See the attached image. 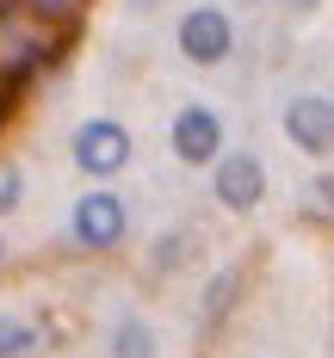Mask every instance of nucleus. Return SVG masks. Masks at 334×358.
Returning a JSON list of instances; mask_svg holds the SVG:
<instances>
[{"mask_svg": "<svg viewBox=\"0 0 334 358\" xmlns=\"http://www.w3.org/2000/svg\"><path fill=\"white\" fill-rule=\"evenodd\" d=\"M303 198H309V204H303V210L316 216V222H334V179H316V185H309V192H303Z\"/></svg>", "mask_w": 334, "mask_h": 358, "instance_id": "11", "label": "nucleus"}, {"mask_svg": "<svg viewBox=\"0 0 334 358\" xmlns=\"http://www.w3.org/2000/svg\"><path fill=\"white\" fill-rule=\"evenodd\" d=\"M0 266H6V241H0Z\"/></svg>", "mask_w": 334, "mask_h": 358, "instance_id": "15", "label": "nucleus"}, {"mask_svg": "<svg viewBox=\"0 0 334 358\" xmlns=\"http://www.w3.org/2000/svg\"><path fill=\"white\" fill-rule=\"evenodd\" d=\"M25 352H37V327L0 315V358H25Z\"/></svg>", "mask_w": 334, "mask_h": 358, "instance_id": "10", "label": "nucleus"}, {"mask_svg": "<svg viewBox=\"0 0 334 358\" xmlns=\"http://www.w3.org/2000/svg\"><path fill=\"white\" fill-rule=\"evenodd\" d=\"M285 136L303 155H328L334 148V99H291L285 106Z\"/></svg>", "mask_w": 334, "mask_h": 358, "instance_id": "6", "label": "nucleus"}, {"mask_svg": "<svg viewBox=\"0 0 334 358\" xmlns=\"http://www.w3.org/2000/svg\"><path fill=\"white\" fill-rule=\"evenodd\" d=\"M19 6H25V19L50 25V31H74L87 19V0H19Z\"/></svg>", "mask_w": 334, "mask_h": 358, "instance_id": "8", "label": "nucleus"}, {"mask_svg": "<svg viewBox=\"0 0 334 358\" xmlns=\"http://www.w3.org/2000/svg\"><path fill=\"white\" fill-rule=\"evenodd\" d=\"M74 161H81V173H118L124 161H130V130L124 124H111V117H93V124H81V136H74Z\"/></svg>", "mask_w": 334, "mask_h": 358, "instance_id": "2", "label": "nucleus"}, {"mask_svg": "<svg viewBox=\"0 0 334 358\" xmlns=\"http://www.w3.org/2000/svg\"><path fill=\"white\" fill-rule=\"evenodd\" d=\"M6 111H13V87L0 80V124H6Z\"/></svg>", "mask_w": 334, "mask_h": 358, "instance_id": "14", "label": "nucleus"}, {"mask_svg": "<svg viewBox=\"0 0 334 358\" xmlns=\"http://www.w3.org/2000/svg\"><path fill=\"white\" fill-rule=\"evenodd\" d=\"M19 204V167H0V210Z\"/></svg>", "mask_w": 334, "mask_h": 358, "instance_id": "13", "label": "nucleus"}, {"mask_svg": "<svg viewBox=\"0 0 334 358\" xmlns=\"http://www.w3.org/2000/svg\"><path fill=\"white\" fill-rule=\"evenodd\" d=\"M297 6H309V0H297Z\"/></svg>", "mask_w": 334, "mask_h": 358, "instance_id": "16", "label": "nucleus"}, {"mask_svg": "<svg viewBox=\"0 0 334 358\" xmlns=\"http://www.w3.org/2000/svg\"><path fill=\"white\" fill-rule=\"evenodd\" d=\"M229 43H235V31H229V13H217V6H192V13L180 19V50H186V62L211 69V62L229 56Z\"/></svg>", "mask_w": 334, "mask_h": 358, "instance_id": "3", "label": "nucleus"}, {"mask_svg": "<svg viewBox=\"0 0 334 358\" xmlns=\"http://www.w3.org/2000/svg\"><path fill=\"white\" fill-rule=\"evenodd\" d=\"M217 148H223V124H217V111L186 106L180 117H174V155H180L186 167H204V161H217Z\"/></svg>", "mask_w": 334, "mask_h": 358, "instance_id": "5", "label": "nucleus"}, {"mask_svg": "<svg viewBox=\"0 0 334 358\" xmlns=\"http://www.w3.org/2000/svg\"><path fill=\"white\" fill-rule=\"evenodd\" d=\"M260 192H266V173H260L254 155H229V161H217V198L229 204V210H254Z\"/></svg>", "mask_w": 334, "mask_h": 358, "instance_id": "7", "label": "nucleus"}, {"mask_svg": "<svg viewBox=\"0 0 334 358\" xmlns=\"http://www.w3.org/2000/svg\"><path fill=\"white\" fill-rule=\"evenodd\" d=\"M229 303H235V272H223L217 285H211V303H204V315L217 322V315H223V309H229Z\"/></svg>", "mask_w": 334, "mask_h": 358, "instance_id": "12", "label": "nucleus"}, {"mask_svg": "<svg viewBox=\"0 0 334 358\" xmlns=\"http://www.w3.org/2000/svg\"><path fill=\"white\" fill-rule=\"evenodd\" d=\"M111 358H155V334L143 322H118L111 334Z\"/></svg>", "mask_w": 334, "mask_h": 358, "instance_id": "9", "label": "nucleus"}, {"mask_svg": "<svg viewBox=\"0 0 334 358\" xmlns=\"http://www.w3.org/2000/svg\"><path fill=\"white\" fill-rule=\"evenodd\" d=\"M124 198L118 192H87L81 204H74V241L81 248H118L124 241Z\"/></svg>", "mask_w": 334, "mask_h": 358, "instance_id": "4", "label": "nucleus"}, {"mask_svg": "<svg viewBox=\"0 0 334 358\" xmlns=\"http://www.w3.org/2000/svg\"><path fill=\"white\" fill-rule=\"evenodd\" d=\"M32 25H25L19 13H0V80H6V87H19L32 69H43V62L56 56V43H43Z\"/></svg>", "mask_w": 334, "mask_h": 358, "instance_id": "1", "label": "nucleus"}]
</instances>
